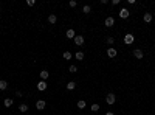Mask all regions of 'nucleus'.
Segmentation results:
<instances>
[{
  "label": "nucleus",
  "instance_id": "f257e3e1",
  "mask_svg": "<svg viewBox=\"0 0 155 115\" xmlns=\"http://www.w3.org/2000/svg\"><path fill=\"white\" fill-rule=\"evenodd\" d=\"M133 41H135V36H133L132 33H127V34L124 36V44H126V45H130V44H133Z\"/></svg>",
  "mask_w": 155,
  "mask_h": 115
},
{
  "label": "nucleus",
  "instance_id": "f03ea898",
  "mask_svg": "<svg viewBox=\"0 0 155 115\" xmlns=\"http://www.w3.org/2000/svg\"><path fill=\"white\" fill-rule=\"evenodd\" d=\"M106 101H107V104H115V101H116V96H115V93H109V95L106 96Z\"/></svg>",
  "mask_w": 155,
  "mask_h": 115
},
{
  "label": "nucleus",
  "instance_id": "7ed1b4c3",
  "mask_svg": "<svg viewBox=\"0 0 155 115\" xmlns=\"http://www.w3.org/2000/svg\"><path fill=\"white\" fill-rule=\"evenodd\" d=\"M47 83H45V81H39V83H37V90H39V92H44V90H47Z\"/></svg>",
  "mask_w": 155,
  "mask_h": 115
},
{
  "label": "nucleus",
  "instance_id": "20e7f679",
  "mask_svg": "<svg viewBox=\"0 0 155 115\" xmlns=\"http://www.w3.org/2000/svg\"><path fill=\"white\" fill-rule=\"evenodd\" d=\"M45 106H47V103H45L44 100L36 101V109H37V110H44V109H45Z\"/></svg>",
  "mask_w": 155,
  "mask_h": 115
},
{
  "label": "nucleus",
  "instance_id": "39448f33",
  "mask_svg": "<svg viewBox=\"0 0 155 115\" xmlns=\"http://www.w3.org/2000/svg\"><path fill=\"white\" fill-rule=\"evenodd\" d=\"M129 16H130V12H129L127 8H123V10L119 11V17H121V19H127Z\"/></svg>",
  "mask_w": 155,
  "mask_h": 115
},
{
  "label": "nucleus",
  "instance_id": "423d86ee",
  "mask_svg": "<svg viewBox=\"0 0 155 115\" xmlns=\"http://www.w3.org/2000/svg\"><path fill=\"white\" fill-rule=\"evenodd\" d=\"M133 56H135L137 59H143V56H144L143 50H140V48H135V50H133Z\"/></svg>",
  "mask_w": 155,
  "mask_h": 115
},
{
  "label": "nucleus",
  "instance_id": "0eeeda50",
  "mask_svg": "<svg viewBox=\"0 0 155 115\" xmlns=\"http://www.w3.org/2000/svg\"><path fill=\"white\" fill-rule=\"evenodd\" d=\"M116 54H118V50H115L113 47H110V48L107 50V56H109V58H115Z\"/></svg>",
  "mask_w": 155,
  "mask_h": 115
},
{
  "label": "nucleus",
  "instance_id": "6e6552de",
  "mask_svg": "<svg viewBox=\"0 0 155 115\" xmlns=\"http://www.w3.org/2000/svg\"><path fill=\"white\" fill-rule=\"evenodd\" d=\"M104 25H106L107 28L113 27V25H115V19H113V17H107V19H106V22H104Z\"/></svg>",
  "mask_w": 155,
  "mask_h": 115
},
{
  "label": "nucleus",
  "instance_id": "1a4fd4ad",
  "mask_svg": "<svg viewBox=\"0 0 155 115\" xmlns=\"http://www.w3.org/2000/svg\"><path fill=\"white\" fill-rule=\"evenodd\" d=\"M74 44H76L78 47H81V45H84V36H76L74 37Z\"/></svg>",
  "mask_w": 155,
  "mask_h": 115
},
{
  "label": "nucleus",
  "instance_id": "9d476101",
  "mask_svg": "<svg viewBox=\"0 0 155 115\" xmlns=\"http://www.w3.org/2000/svg\"><path fill=\"white\" fill-rule=\"evenodd\" d=\"M67 37H68V39H74V37H76V34H74V30H67Z\"/></svg>",
  "mask_w": 155,
  "mask_h": 115
},
{
  "label": "nucleus",
  "instance_id": "9b49d317",
  "mask_svg": "<svg viewBox=\"0 0 155 115\" xmlns=\"http://www.w3.org/2000/svg\"><path fill=\"white\" fill-rule=\"evenodd\" d=\"M48 76H50V73H48L47 70H42V72H40V79H42V81L48 79Z\"/></svg>",
  "mask_w": 155,
  "mask_h": 115
},
{
  "label": "nucleus",
  "instance_id": "f8f14e48",
  "mask_svg": "<svg viewBox=\"0 0 155 115\" xmlns=\"http://www.w3.org/2000/svg\"><path fill=\"white\" fill-rule=\"evenodd\" d=\"M48 22L51 23V25H54V23L57 22V17H56L54 14H50V16H48Z\"/></svg>",
  "mask_w": 155,
  "mask_h": 115
},
{
  "label": "nucleus",
  "instance_id": "ddd939ff",
  "mask_svg": "<svg viewBox=\"0 0 155 115\" xmlns=\"http://www.w3.org/2000/svg\"><path fill=\"white\" fill-rule=\"evenodd\" d=\"M8 89V83L5 79H0V90H6Z\"/></svg>",
  "mask_w": 155,
  "mask_h": 115
},
{
  "label": "nucleus",
  "instance_id": "4468645a",
  "mask_svg": "<svg viewBox=\"0 0 155 115\" xmlns=\"http://www.w3.org/2000/svg\"><path fill=\"white\" fill-rule=\"evenodd\" d=\"M67 89H68V90H74V89H76V83H74V81H70V83L67 84Z\"/></svg>",
  "mask_w": 155,
  "mask_h": 115
},
{
  "label": "nucleus",
  "instance_id": "2eb2a0df",
  "mask_svg": "<svg viewBox=\"0 0 155 115\" xmlns=\"http://www.w3.org/2000/svg\"><path fill=\"white\" fill-rule=\"evenodd\" d=\"M84 56H85V54H84V52H76V54H74V58H76L78 61H82Z\"/></svg>",
  "mask_w": 155,
  "mask_h": 115
},
{
  "label": "nucleus",
  "instance_id": "dca6fc26",
  "mask_svg": "<svg viewBox=\"0 0 155 115\" xmlns=\"http://www.w3.org/2000/svg\"><path fill=\"white\" fill-rule=\"evenodd\" d=\"M143 19H144V22H147V23H149V22H152V14H150V12H146Z\"/></svg>",
  "mask_w": 155,
  "mask_h": 115
},
{
  "label": "nucleus",
  "instance_id": "f3484780",
  "mask_svg": "<svg viewBox=\"0 0 155 115\" xmlns=\"http://www.w3.org/2000/svg\"><path fill=\"white\" fill-rule=\"evenodd\" d=\"M12 103H14V101H12L11 98H5V101H3V104H5L6 107H11V106H12Z\"/></svg>",
  "mask_w": 155,
  "mask_h": 115
},
{
  "label": "nucleus",
  "instance_id": "a211bd4d",
  "mask_svg": "<svg viewBox=\"0 0 155 115\" xmlns=\"http://www.w3.org/2000/svg\"><path fill=\"white\" fill-rule=\"evenodd\" d=\"M19 110H20V112H28V104L22 103V104L19 106Z\"/></svg>",
  "mask_w": 155,
  "mask_h": 115
},
{
  "label": "nucleus",
  "instance_id": "6ab92c4d",
  "mask_svg": "<svg viewBox=\"0 0 155 115\" xmlns=\"http://www.w3.org/2000/svg\"><path fill=\"white\" fill-rule=\"evenodd\" d=\"M62 56H64V59H67V61H70V59H72V56H73V54L70 53V52H64V54H62Z\"/></svg>",
  "mask_w": 155,
  "mask_h": 115
},
{
  "label": "nucleus",
  "instance_id": "aec40b11",
  "mask_svg": "<svg viewBox=\"0 0 155 115\" xmlns=\"http://www.w3.org/2000/svg\"><path fill=\"white\" fill-rule=\"evenodd\" d=\"M85 106H87V103H85L84 100H79V101H78V107H79V109H84Z\"/></svg>",
  "mask_w": 155,
  "mask_h": 115
},
{
  "label": "nucleus",
  "instance_id": "412c9836",
  "mask_svg": "<svg viewBox=\"0 0 155 115\" xmlns=\"http://www.w3.org/2000/svg\"><path fill=\"white\" fill-rule=\"evenodd\" d=\"M68 70H70V73H76V72H78V67H76V65H70Z\"/></svg>",
  "mask_w": 155,
  "mask_h": 115
},
{
  "label": "nucleus",
  "instance_id": "4be33fe9",
  "mask_svg": "<svg viewBox=\"0 0 155 115\" xmlns=\"http://www.w3.org/2000/svg\"><path fill=\"white\" fill-rule=\"evenodd\" d=\"M91 112H98V110H99V104H91Z\"/></svg>",
  "mask_w": 155,
  "mask_h": 115
},
{
  "label": "nucleus",
  "instance_id": "5701e85b",
  "mask_svg": "<svg viewBox=\"0 0 155 115\" xmlns=\"http://www.w3.org/2000/svg\"><path fill=\"white\" fill-rule=\"evenodd\" d=\"M82 11H84V12H85V14H90V11H91V8H90L89 5H85V6H84V8H82Z\"/></svg>",
  "mask_w": 155,
  "mask_h": 115
},
{
  "label": "nucleus",
  "instance_id": "b1692460",
  "mask_svg": "<svg viewBox=\"0 0 155 115\" xmlns=\"http://www.w3.org/2000/svg\"><path fill=\"white\" fill-rule=\"evenodd\" d=\"M106 41H107V44H109V45H112V44H113V42H115V39H113V37H110V36H109Z\"/></svg>",
  "mask_w": 155,
  "mask_h": 115
},
{
  "label": "nucleus",
  "instance_id": "393cba45",
  "mask_svg": "<svg viewBox=\"0 0 155 115\" xmlns=\"http://www.w3.org/2000/svg\"><path fill=\"white\" fill-rule=\"evenodd\" d=\"M34 3H36L34 0H27V5L28 6H34Z\"/></svg>",
  "mask_w": 155,
  "mask_h": 115
},
{
  "label": "nucleus",
  "instance_id": "a878e982",
  "mask_svg": "<svg viewBox=\"0 0 155 115\" xmlns=\"http://www.w3.org/2000/svg\"><path fill=\"white\" fill-rule=\"evenodd\" d=\"M76 5H78V2H76V0H70V6H72V8H74Z\"/></svg>",
  "mask_w": 155,
  "mask_h": 115
},
{
  "label": "nucleus",
  "instance_id": "bb28decb",
  "mask_svg": "<svg viewBox=\"0 0 155 115\" xmlns=\"http://www.w3.org/2000/svg\"><path fill=\"white\" fill-rule=\"evenodd\" d=\"M110 3H112V5H113V6H115V5H119V0H112Z\"/></svg>",
  "mask_w": 155,
  "mask_h": 115
},
{
  "label": "nucleus",
  "instance_id": "cd10ccee",
  "mask_svg": "<svg viewBox=\"0 0 155 115\" xmlns=\"http://www.w3.org/2000/svg\"><path fill=\"white\" fill-rule=\"evenodd\" d=\"M16 96H19V98H20V96H22V92L17 90V92H16Z\"/></svg>",
  "mask_w": 155,
  "mask_h": 115
},
{
  "label": "nucleus",
  "instance_id": "c85d7f7f",
  "mask_svg": "<svg viewBox=\"0 0 155 115\" xmlns=\"http://www.w3.org/2000/svg\"><path fill=\"white\" fill-rule=\"evenodd\" d=\"M106 115H115V114H113V112H107Z\"/></svg>",
  "mask_w": 155,
  "mask_h": 115
},
{
  "label": "nucleus",
  "instance_id": "c756f323",
  "mask_svg": "<svg viewBox=\"0 0 155 115\" xmlns=\"http://www.w3.org/2000/svg\"><path fill=\"white\" fill-rule=\"evenodd\" d=\"M0 11H2V10H0Z\"/></svg>",
  "mask_w": 155,
  "mask_h": 115
}]
</instances>
